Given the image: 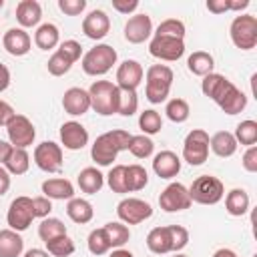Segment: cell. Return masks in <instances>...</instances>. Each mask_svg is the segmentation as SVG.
Returning a JSON list of instances; mask_svg holds the SVG:
<instances>
[{
    "mask_svg": "<svg viewBox=\"0 0 257 257\" xmlns=\"http://www.w3.org/2000/svg\"><path fill=\"white\" fill-rule=\"evenodd\" d=\"M231 42L241 50H251L257 46V18L253 14H239L229 26Z\"/></svg>",
    "mask_w": 257,
    "mask_h": 257,
    "instance_id": "cell-8",
    "label": "cell"
},
{
    "mask_svg": "<svg viewBox=\"0 0 257 257\" xmlns=\"http://www.w3.org/2000/svg\"><path fill=\"white\" fill-rule=\"evenodd\" d=\"M241 165H243V169L247 173H257V145L247 147V151L243 153Z\"/></svg>",
    "mask_w": 257,
    "mask_h": 257,
    "instance_id": "cell-49",
    "label": "cell"
},
{
    "mask_svg": "<svg viewBox=\"0 0 257 257\" xmlns=\"http://www.w3.org/2000/svg\"><path fill=\"white\" fill-rule=\"evenodd\" d=\"M173 70L167 64H153L147 68L145 74V96L149 102L153 104H161L163 100H167L169 92H171V84H173Z\"/></svg>",
    "mask_w": 257,
    "mask_h": 257,
    "instance_id": "cell-4",
    "label": "cell"
},
{
    "mask_svg": "<svg viewBox=\"0 0 257 257\" xmlns=\"http://www.w3.org/2000/svg\"><path fill=\"white\" fill-rule=\"evenodd\" d=\"M62 108H64V112L70 114V116H82L84 112H88V108H90L88 90L78 88V86H72V88L64 90Z\"/></svg>",
    "mask_w": 257,
    "mask_h": 257,
    "instance_id": "cell-20",
    "label": "cell"
},
{
    "mask_svg": "<svg viewBox=\"0 0 257 257\" xmlns=\"http://www.w3.org/2000/svg\"><path fill=\"white\" fill-rule=\"evenodd\" d=\"M189 243V231L183 225H167V227H155L147 235V247L149 251L157 255L165 253H179Z\"/></svg>",
    "mask_w": 257,
    "mask_h": 257,
    "instance_id": "cell-3",
    "label": "cell"
},
{
    "mask_svg": "<svg viewBox=\"0 0 257 257\" xmlns=\"http://www.w3.org/2000/svg\"><path fill=\"white\" fill-rule=\"evenodd\" d=\"M237 145H245V147H253L257 143V122L247 118V120H241L233 133Z\"/></svg>",
    "mask_w": 257,
    "mask_h": 257,
    "instance_id": "cell-37",
    "label": "cell"
},
{
    "mask_svg": "<svg viewBox=\"0 0 257 257\" xmlns=\"http://www.w3.org/2000/svg\"><path fill=\"white\" fill-rule=\"evenodd\" d=\"M139 126H141V131H143V135L151 137V135L161 133V128H163V118H161V114H159L157 110L149 108V110H143V112H141V116H139Z\"/></svg>",
    "mask_w": 257,
    "mask_h": 257,
    "instance_id": "cell-39",
    "label": "cell"
},
{
    "mask_svg": "<svg viewBox=\"0 0 257 257\" xmlns=\"http://www.w3.org/2000/svg\"><path fill=\"white\" fill-rule=\"evenodd\" d=\"M215 66V58L205 52V50H195L189 58H187V68L195 74V76H207L213 72Z\"/></svg>",
    "mask_w": 257,
    "mask_h": 257,
    "instance_id": "cell-32",
    "label": "cell"
},
{
    "mask_svg": "<svg viewBox=\"0 0 257 257\" xmlns=\"http://www.w3.org/2000/svg\"><path fill=\"white\" fill-rule=\"evenodd\" d=\"M42 18V6L36 0H20L16 6V20L20 28H32Z\"/></svg>",
    "mask_w": 257,
    "mask_h": 257,
    "instance_id": "cell-25",
    "label": "cell"
},
{
    "mask_svg": "<svg viewBox=\"0 0 257 257\" xmlns=\"http://www.w3.org/2000/svg\"><path fill=\"white\" fill-rule=\"evenodd\" d=\"M126 151H131L133 157H137V159H149L153 155V151H155V143L147 135H131Z\"/></svg>",
    "mask_w": 257,
    "mask_h": 257,
    "instance_id": "cell-36",
    "label": "cell"
},
{
    "mask_svg": "<svg viewBox=\"0 0 257 257\" xmlns=\"http://www.w3.org/2000/svg\"><path fill=\"white\" fill-rule=\"evenodd\" d=\"M149 185V173L145 167L141 165H128L126 167V189L128 193L133 191H141Z\"/></svg>",
    "mask_w": 257,
    "mask_h": 257,
    "instance_id": "cell-38",
    "label": "cell"
},
{
    "mask_svg": "<svg viewBox=\"0 0 257 257\" xmlns=\"http://www.w3.org/2000/svg\"><path fill=\"white\" fill-rule=\"evenodd\" d=\"M213 257H239L233 249H227V247H223V249H217L215 253H213Z\"/></svg>",
    "mask_w": 257,
    "mask_h": 257,
    "instance_id": "cell-56",
    "label": "cell"
},
{
    "mask_svg": "<svg viewBox=\"0 0 257 257\" xmlns=\"http://www.w3.org/2000/svg\"><path fill=\"white\" fill-rule=\"evenodd\" d=\"M34 217V205H32V199L30 197H16L10 207H8V213H6V221L10 225L12 231H26L30 227Z\"/></svg>",
    "mask_w": 257,
    "mask_h": 257,
    "instance_id": "cell-14",
    "label": "cell"
},
{
    "mask_svg": "<svg viewBox=\"0 0 257 257\" xmlns=\"http://www.w3.org/2000/svg\"><path fill=\"white\" fill-rule=\"evenodd\" d=\"M16 112H14V108L6 102V100H2L0 98V126H6L8 124V120L14 116Z\"/></svg>",
    "mask_w": 257,
    "mask_h": 257,
    "instance_id": "cell-51",
    "label": "cell"
},
{
    "mask_svg": "<svg viewBox=\"0 0 257 257\" xmlns=\"http://www.w3.org/2000/svg\"><path fill=\"white\" fill-rule=\"evenodd\" d=\"M249 205H251V199H249V193L245 189H231L225 197V209L231 217H241L249 211Z\"/></svg>",
    "mask_w": 257,
    "mask_h": 257,
    "instance_id": "cell-29",
    "label": "cell"
},
{
    "mask_svg": "<svg viewBox=\"0 0 257 257\" xmlns=\"http://www.w3.org/2000/svg\"><path fill=\"white\" fill-rule=\"evenodd\" d=\"M149 52H151V56H155L159 60L175 62L185 54V40L173 38V36L153 34V40L149 42Z\"/></svg>",
    "mask_w": 257,
    "mask_h": 257,
    "instance_id": "cell-12",
    "label": "cell"
},
{
    "mask_svg": "<svg viewBox=\"0 0 257 257\" xmlns=\"http://www.w3.org/2000/svg\"><path fill=\"white\" fill-rule=\"evenodd\" d=\"M151 34H153V20L145 12L131 16L124 24V38L131 44H141V42L149 40Z\"/></svg>",
    "mask_w": 257,
    "mask_h": 257,
    "instance_id": "cell-17",
    "label": "cell"
},
{
    "mask_svg": "<svg viewBox=\"0 0 257 257\" xmlns=\"http://www.w3.org/2000/svg\"><path fill=\"white\" fill-rule=\"evenodd\" d=\"M137 110H139V96H137V90L118 88V108H116V114L133 116Z\"/></svg>",
    "mask_w": 257,
    "mask_h": 257,
    "instance_id": "cell-40",
    "label": "cell"
},
{
    "mask_svg": "<svg viewBox=\"0 0 257 257\" xmlns=\"http://www.w3.org/2000/svg\"><path fill=\"white\" fill-rule=\"evenodd\" d=\"M191 197H189V189L183 183H171L163 189V193L159 195V207L165 213H179L191 207Z\"/></svg>",
    "mask_w": 257,
    "mask_h": 257,
    "instance_id": "cell-15",
    "label": "cell"
},
{
    "mask_svg": "<svg viewBox=\"0 0 257 257\" xmlns=\"http://www.w3.org/2000/svg\"><path fill=\"white\" fill-rule=\"evenodd\" d=\"M205 6L213 14H223V12H229V10L241 12L249 6V0H207Z\"/></svg>",
    "mask_w": 257,
    "mask_h": 257,
    "instance_id": "cell-45",
    "label": "cell"
},
{
    "mask_svg": "<svg viewBox=\"0 0 257 257\" xmlns=\"http://www.w3.org/2000/svg\"><path fill=\"white\" fill-rule=\"evenodd\" d=\"M76 183H78V187H80L82 193L94 195V193H98V191L102 189V185H104V175H102L96 167H86V169H82V171L78 173Z\"/></svg>",
    "mask_w": 257,
    "mask_h": 257,
    "instance_id": "cell-28",
    "label": "cell"
},
{
    "mask_svg": "<svg viewBox=\"0 0 257 257\" xmlns=\"http://www.w3.org/2000/svg\"><path fill=\"white\" fill-rule=\"evenodd\" d=\"M6 133H8V143L16 149H26L36 139V128L32 120L24 114H14L6 124Z\"/></svg>",
    "mask_w": 257,
    "mask_h": 257,
    "instance_id": "cell-11",
    "label": "cell"
},
{
    "mask_svg": "<svg viewBox=\"0 0 257 257\" xmlns=\"http://www.w3.org/2000/svg\"><path fill=\"white\" fill-rule=\"evenodd\" d=\"M82 56V46H80V42H76V40H64V42H60V46L52 52V56L48 58V62H46V68H48V72L52 74V76H62V74H66L70 68H72V64L78 60Z\"/></svg>",
    "mask_w": 257,
    "mask_h": 257,
    "instance_id": "cell-9",
    "label": "cell"
},
{
    "mask_svg": "<svg viewBox=\"0 0 257 257\" xmlns=\"http://www.w3.org/2000/svg\"><path fill=\"white\" fill-rule=\"evenodd\" d=\"M80 64L88 76H102L116 64V50L110 44H96L84 52Z\"/></svg>",
    "mask_w": 257,
    "mask_h": 257,
    "instance_id": "cell-6",
    "label": "cell"
},
{
    "mask_svg": "<svg viewBox=\"0 0 257 257\" xmlns=\"http://www.w3.org/2000/svg\"><path fill=\"white\" fill-rule=\"evenodd\" d=\"M116 215L124 225H139L153 215V207L143 199L126 197L116 205Z\"/></svg>",
    "mask_w": 257,
    "mask_h": 257,
    "instance_id": "cell-13",
    "label": "cell"
},
{
    "mask_svg": "<svg viewBox=\"0 0 257 257\" xmlns=\"http://www.w3.org/2000/svg\"><path fill=\"white\" fill-rule=\"evenodd\" d=\"M108 257H135V255H133L128 249H114Z\"/></svg>",
    "mask_w": 257,
    "mask_h": 257,
    "instance_id": "cell-57",
    "label": "cell"
},
{
    "mask_svg": "<svg viewBox=\"0 0 257 257\" xmlns=\"http://www.w3.org/2000/svg\"><path fill=\"white\" fill-rule=\"evenodd\" d=\"M44 245H46V251L52 257H68V255L74 253V241L68 235H60V237H56V239H52Z\"/></svg>",
    "mask_w": 257,
    "mask_h": 257,
    "instance_id": "cell-44",
    "label": "cell"
},
{
    "mask_svg": "<svg viewBox=\"0 0 257 257\" xmlns=\"http://www.w3.org/2000/svg\"><path fill=\"white\" fill-rule=\"evenodd\" d=\"M32 205H34V217H40V219H46L52 211V201L48 197H34L32 199Z\"/></svg>",
    "mask_w": 257,
    "mask_h": 257,
    "instance_id": "cell-48",
    "label": "cell"
},
{
    "mask_svg": "<svg viewBox=\"0 0 257 257\" xmlns=\"http://www.w3.org/2000/svg\"><path fill=\"white\" fill-rule=\"evenodd\" d=\"M30 167V157L26 153V149H16L12 147V151L8 153L6 161H4V169L10 173V175H24Z\"/></svg>",
    "mask_w": 257,
    "mask_h": 257,
    "instance_id": "cell-33",
    "label": "cell"
},
{
    "mask_svg": "<svg viewBox=\"0 0 257 257\" xmlns=\"http://www.w3.org/2000/svg\"><path fill=\"white\" fill-rule=\"evenodd\" d=\"M10 189V173L0 165V197L6 195Z\"/></svg>",
    "mask_w": 257,
    "mask_h": 257,
    "instance_id": "cell-52",
    "label": "cell"
},
{
    "mask_svg": "<svg viewBox=\"0 0 257 257\" xmlns=\"http://www.w3.org/2000/svg\"><path fill=\"white\" fill-rule=\"evenodd\" d=\"M60 235H66V225H64L60 219H56V217H46V219L40 221V225H38V237H40L44 243H48V241H52V239H56V237H60Z\"/></svg>",
    "mask_w": 257,
    "mask_h": 257,
    "instance_id": "cell-34",
    "label": "cell"
},
{
    "mask_svg": "<svg viewBox=\"0 0 257 257\" xmlns=\"http://www.w3.org/2000/svg\"><path fill=\"white\" fill-rule=\"evenodd\" d=\"M143 74H145V70H143L141 62L133 60V58H126L116 68V82L114 84L118 88H124V90H137V86L143 80Z\"/></svg>",
    "mask_w": 257,
    "mask_h": 257,
    "instance_id": "cell-18",
    "label": "cell"
},
{
    "mask_svg": "<svg viewBox=\"0 0 257 257\" xmlns=\"http://www.w3.org/2000/svg\"><path fill=\"white\" fill-rule=\"evenodd\" d=\"M58 8L66 16H78L86 8V0H58Z\"/></svg>",
    "mask_w": 257,
    "mask_h": 257,
    "instance_id": "cell-47",
    "label": "cell"
},
{
    "mask_svg": "<svg viewBox=\"0 0 257 257\" xmlns=\"http://www.w3.org/2000/svg\"><path fill=\"white\" fill-rule=\"evenodd\" d=\"M60 42V32H58V26L52 24V22H44L36 28L34 32V44L40 48V50H52L54 46H58Z\"/></svg>",
    "mask_w": 257,
    "mask_h": 257,
    "instance_id": "cell-30",
    "label": "cell"
},
{
    "mask_svg": "<svg viewBox=\"0 0 257 257\" xmlns=\"http://www.w3.org/2000/svg\"><path fill=\"white\" fill-rule=\"evenodd\" d=\"M2 6H4V0H0V8H2Z\"/></svg>",
    "mask_w": 257,
    "mask_h": 257,
    "instance_id": "cell-59",
    "label": "cell"
},
{
    "mask_svg": "<svg viewBox=\"0 0 257 257\" xmlns=\"http://www.w3.org/2000/svg\"><path fill=\"white\" fill-rule=\"evenodd\" d=\"M34 163L44 173H58L62 169V147L54 141H44L34 149Z\"/></svg>",
    "mask_w": 257,
    "mask_h": 257,
    "instance_id": "cell-16",
    "label": "cell"
},
{
    "mask_svg": "<svg viewBox=\"0 0 257 257\" xmlns=\"http://www.w3.org/2000/svg\"><path fill=\"white\" fill-rule=\"evenodd\" d=\"M165 112H167L169 120H173V122L179 124V122H185L189 118L191 108H189V102L185 98H171L167 102V106H165Z\"/></svg>",
    "mask_w": 257,
    "mask_h": 257,
    "instance_id": "cell-41",
    "label": "cell"
},
{
    "mask_svg": "<svg viewBox=\"0 0 257 257\" xmlns=\"http://www.w3.org/2000/svg\"><path fill=\"white\" fill-rule=\"evenodd\" d=\"M153 171L159 179H173L181 171V159L173 151H161L153 157Z\"/></svg>",
    "mask_w": 257,
    "mask_h": 257,
    "instance_id": "cell-23",
    "label": "cell"
},
{
    "mask_svg": "<svg viewBox=\"0 0 257 257\" xmlns=\"http://www.w3.org/2000/svg\"><path fill=\"white\" fill-rule=\"evenodd\" d=\"M185 32H187L185 24L181 20H177V18L163 20L155 30V34H159V36H173V38H185Z\"/></svg>",
    "mask_w": 257,
    "mask_h": 257,
    "instance_id": "cell-46",
    "label": "cell"
},
{
    "mask_svg": "<svg viewBox=\"0 0 257 257\" xmlns=\"http://www.w3.org/2000/svg\"><path fill=\"white\" fill-rule=\"evenodd\" d=\"M201 90L207 98H211L225 114H239L247 106V96L243 90H239L227 76L211 72L203 76Z\"/></svg>",
    "mask_w": 257,
    "mask_h": 257,
    "instance_id": "cell-1",
    "label": "cell"
},
{
    "mask_svg": "<svg viewBox=\"0 0 257 257\" xmlns=\"http://www.w3.org/2000/svg\"><path fill=\"white\" fill-rule=\"evenodd\" d=\"M86 245H88V251H90L92 255H96V257H98V255H104V253H108V251L112 249V247H110V241H108V237H106V233H104L102 227L90 231Z\"/></svg>",
    "mask_w": 257,
    "mask_h": 257,
    "instance_id": "cell-42",
    "label": "cell"
},
{
    "mask_svg": "<svg viewBox=\"0 0 257 257\" xmlns=\"http://www.w3.org/2000/svg\"><path fill=\"white\" fill-rule=\"evenodd\" d=\"M106 183L110 187L112 193H128L126 189V165H114L108 175H106Z\"/></svg>",
    "mask_w": 257,
    "mask_h": 257,
    "instance_id": "cell-43",
    "label": "cell"
},
{
    "mask_svg": "<svg viewBox=\"0 0 257 257\" xmlns=\"http://www.w3.org/2000/svg\"><path fill=\"white\" fill-rule=\"evenodd\" d=\"M60 141L64 145V149L68 151H80L88 145V131L76 122V120H68L60 126Z\"/></svg>",
    "mask_w": 257,
    "mask_h": 257,
    "instance_id": "cell-21",
    "label": "cell"
},
{
    "mask_svg": "<svg viewBox=\"0 0 257 257\" xmlns=\"http://www.w3.org/2000/svg\"><path fill=\"white\" fill-rule=\"evenodd\" d=\"M189 197L199 205H217L225 197V185L213 175H201L189 187Z\"/></svg>",
    "mask_w": 257,
    "mask_h": 257,
    "instance_id": "cell-7",
    "label": "cell"
},
{
    "mask_svg": "<svg viewBox=\"0 0 257 257\" xmlns=\"http://www.w3.org/2000/svg\"><path fill=\"white\" fill-rule=\"evenodd\" d=\"M10 86V70L6 64L0 62V92H4Z\"/></svg>",
    "mask_w": 257,
    "mask_h": 257,
    "instance_id": "cell-53",
    "label": "cell"
},
{
    "mask_svg": "<svg viewBox=\"0 0 257 257\" xmlns=\"http://www.w3.org/2000/svg\"><path fill=\"white\" fill-rule=\"evenodd\" d=\"M112 8L120 14H131L139 8V0H112Z\"/></svg>",
    "mask_w": 257,
    "mask_h": 257,
    "instance_id": "cell-50",
    "label": "cell"
},
{
    "mask_svg": "<svg viewBox=\"0 0 257 257\" xmlns=\"http://www.w3.org/2000/svg\"><path fill=\"white\" fill-rule=\"evenodd\" d=\"M102 229H104V233H106V237H108V241H110V247L120 249V247L131 239L128 227H126L124 223H120V221H110V223H106Z\"/></svg>",
    "mask_w": 257,
    "mask_h": 257,
    "instance_id": "cell-35",
    "label": "cell"
},
{
    "mask_svg": "<svg viewBox=\"0 0 257 257\" xmlns=\"http://www.w3.org/2000/svg\"><path fill=\"white\" fill-rule=\"evenodd\" d=\"M209 147H211V151H213L217 157L227 159V157H233V155H235V151H237V141H235L233 133H229V131H219V133H215V135L209 139Z\"/></svg>",
    "mask_w": 257,
    "mask_h": 257,
    "instance_id": "cell-26",
    "label": "cell"
},
{
    "mask_svg": "<svg viewBox=\"0 0 257 257\" xmlns=\"http://www.w3.org/2000/svg\"><path fill=\"white\" fill-rule=\"evenodd\" d=\"M66 215H68L70 221H74V223H78V225H84V223H88V221L92 219L94 209H92V205H90L86 199L72 197V199L68 201V205H66Z\"/></svg>",
    "mask_w": 257,
    "mask_h": 257,
    "instance_id": "cell-31",
    "label": "cell"
},
{
    "mask_svg": "<svg viewBox=\"0 0 257 257\" xmlns=\"http://www.w3.org/2000/svg\"><path fill=\"white\" fill-rule=\"evenodd\" d=\"M110 30V18L104 10H90L82 20V32L90 40H100Z\"/></svg>",
    "mask_w": 257,
    "mask_h": 257,
    "instance_id": "cell-19",
    "label": "cell"
},
{
    "mask_svg": "<svg viewBox=\"0 0 257 257\" xmlns=\"http://www.w3.org/2000/svg\"><path fill=\"white\" fill-rule=\"evenodd\" d=\"M22 257H50V253L44 251V249H36V247H34V249H28Z\"/></svg>",
    "mask_w": 257,
    "mask_h": 257,
    "instance_id": "cell-55",
    "label": "cell"
},
{
    "mask_svg": "<svg viewBox=\"0 0 257 257\" xmlns=\"http://www.w3.org/2000/svg\"><path fill=\"white\" fill-rule=\"evenodd\" d=\"M173 257H189V255H183V253H175Z\"/></svg>",
    "mask_w": 257,
    "mask_h": 257,
    "instance_id": "cell-58",
    "label": "cell"
},
{
    "mask_svg": "<svg viewBox=\"0 0 257 257\" xmlns=\"http://www.w3.org/2000/svg\"><path fill=\"white\" fill-rule=\"evenodd\" d=\"M42 195L50 201H70L74 197V185L68 179L54 177L42 183Z\"/></svg>",
    "mask_w": 257,
    "mask_h": 257,
    "instance_id": "cell-24",
    "label": "cell"
},
{
    "mask_svg": "<svg viewBox=\"0 0 257 257\" xmlns=\"http://www.w3.org/2000/svg\"><path fill=\"white\" fill-rule=\"evenodd\" d=\"M209 157V133L203 128H193L183 143V159L193 165L199 167L207 161Z\"/></svg>",
    "mask_w": 257,
    "mask_h": 257,
    "instance_id": "cell-10",
    "label": "cell"
},
{
    "mask_svg": "<svg viewBox=\"0 0 257 257\" xmlns=\"http://www.w3.org/2000/svg\"><path fill=\"white\" fill-rule=\"evenodd\" d=\"M90 96V108L98 112L100 116L116 114L118 108V86L110 80H94L88 88Z\"/></svg>",
    "mask_w": 257,
    "mask_h": 257,
    "instance_id": "cell-5",
    "label": "cell"
},
{
    "mask_svg": "<svg viewBox=\"0 0 257 257\" xmlns=\"http://www.w3.org/2000/svg\"><path fill=\"white\" fill-rule=\"evenodd\" d=\"M2 46L12 56H24V54L30 52L32 40H30V34L24 28H10L2 36Z\"/></svg>",
    "mask_w": 257,
    "mask_h": 257,
    "instance_id": "cell-22",
    "label": "cell"
},
{
    "mask_svg": "<svg viewBox=\"0 0 257 257\" xmlns=\"http://www.w3.org/2000/svg\"><path fill=\"white\" fill-rule=\"evenodd\" d=\"M10 151H12V145L8 141H2L0 139V165H4V161H6V157H8Z\"/></svg>",
    "mask_w": 257,
    "mask_h": 257,
    "instance_id": "cell-54",
    "label": "cell"
},
{
    "mask_svg": "<svg viewBox=\"0 0 257 257\" xmlns=\"http://www.w3.org/2000/svg\"><path fill=\"white\" fill-rule=\"evenodd\" d=\"M128 141H131V133H126L122 128L106 131V133L98 135L96 141L92 143L90 157L98 167H110L112 161L116 159V155L120 151L128 149Z\"/></svg>",
    "mask_w": 257,
    "mask_h": 257,
    "instance_id": "cell-2",
    "label": "cell"
},
{
    "mask_svg": "<svg viewBox=\"0 0 257 257\" xmlns=\"http://www.w3.org/2000/svg\"><path fill=\"white\" fill-rule=\"evenodd\" d=\"M24 251V239L18 231L2 229L0 231V257H20Z\"/></svg>",
    "mask_w": 257,
    "mask_h": 257,
    "instance_id": "cell-27",
    "label": "cell"
}]
</instances>
